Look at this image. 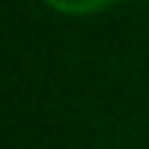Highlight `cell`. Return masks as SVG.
Listing matches in <instances>:
<instances>
[{"mask_svg": "<svg viewBox=\"0 0 149 149\" xmlns=\"http://www.w3.org/2000/svg\"><path fill=\"white\" fill-rule=\"evenodd\" d=\"M45 3L57 13H67V16H89V13H98L105 6H111L114 0H45Z\"/></svg>", "mask_w": 149, "mask_h": 149, "instance_id": "obj_1", "label": "cell"}]
</instances>
